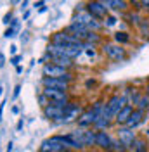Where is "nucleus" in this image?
<instances>
[{
	"label": "nucleus",
	"mask_w": 149,
	"mask_h": 152,
	"mask_svg": "<svg viewBox=\"0 0 149 152\" xmlns=\"http://www.w3.org/2000/svg\"><path fill=\"white\" fill-rule=\"evenodd\" d=\"M95 145H99L101 149H113V140L111 137L108 135V133L104 132H95Z\"/></svg>",
	"instance_id": "11"
},
{
	"label": "nucleus",
	"mask_w": 149,
	"mask_h": 152,
	"mask_svg": "<svg viewBox=\"0 0 149 152\" xmlns=\"http://www.w3.org/2000/svg\"><path fill=\"white\" fill-rule=\"evenodd\" d=\"M139 21H140L139 14H130V23H135V24H139Z\"/></svg>",
	"instance_id": "24"
},
{
	"label": "nucleus",
	"mask_w": 149,
	"mask_h": 152,
	"mask_svg": "<svg viewBox=\"0 0 149 152\" xmlns=\"http://www.w3.org/2000/svg\"><path fill=\"white\" fill-rule=\"evenodd\" d=\"M68 31L73 33V37H76L78 40H82V42H85L87 37H89V33H90V29L87 28V26L78 24V23H71V24L68 26Z\"/></svg>",
	"instance_id": "8"
},
{
	"label": "nucleus",
	"mask_w": 149,
	"mask_h": 152,
	"mask_svg": "<svg viewBox=\"0 0 149 152\" xmlns=\"http://www.w3.org/2000/svg\"><path fill=\"white\" fill-rule=\"evenodd\" d=\"M42 94L50 100V104H68L69 102L68 94H64V92H57V90H52V88H44Z\"/></svg>",
	"instance_id": "4"
},
{
	"label": "nucleus",
	"mask_w": 149,
	"mask_h": 152,
	"mask_svg": "<svg viewBox=\"0 0 149 152\" xmlns=\"http://www.w3.org/2000/svg\"><path fill=\"white\" fill-rule=\"evenodd\" d=\"M44 113L49 119H54V121H63V118H64V107H59L56 104H50L49 107L44 109Z\"/></svg>",
	"instance_id": "9"
},
{
	"label": "nucleus",
	"mask_w": 149,
	"mask_h": 152,
	"mask_svg": "<svg viewBox=\"0 0 149 152\" xmlns=\"http://www.w3.org/2000/svg\"><path fill=\"white\" fill-rule=\"evenodd\" d=\"M68 73H69L68 69H64V67H61V66H56L52 62H47L45 66H44V75H45V78H61L63 80Z\"/></svg>",
	"instance_id": "5"
},
{
	"label": "nucleus",
	"mask_w": 149,
	"mask_h": 152,
	"mask_svg": "<svg viewBox=\"0 0 149 152\" xmlns=\"http://www.w3.org/2000/svg\"><path fill=\"white\" fill-rule=\"evenodd\" d=\"M4 64H5V57L0 54V66H4Z\"/></svg>",
	"instance_id": "27"
},
{
	"label": "nucleus",
	"mask_w": 149,
	"mask_h": 152,
	"mask_svg": "<svg viewBox=\"0 0 149 152\" xmlns=\"http://www.w3.org/2000/svg\"><path fill=\"white\" fill-rule=\"evenodd\" d=\"M127 104H128V99H127L125 95H114V97H113V99L106 105H108L109 113L113 114V118H114V116L118 114V111H120V109H123Z\"/></svg>",
	"instance_id": "6"
},
{
	"label": "nucleus",
	"mask_w": 149,
	"mask_h": 152,
	"mask_svg": "<svg viewBox=\"0 0 149 152\" xmlns=\"http://www.w3.org/2000/svg\"><path fill=\"white\" fill-rule=\"evenodd\" d=\"M50 61H52V64L61 66V67H64V69H69V67L73 66V59H69V57H54Z\"/></svg>",
	"instance_id": "17"
},
{
	"label": "nucleus",
	"mask_w": 149,
	"mask_h": 152,
	"mask_svg": "<svg viewBox=\"0 0 149 152\" xmlns=\"http://www.w3.org/2000/svg\"><path fill=\"white\" fill-rule=\"evenodd\" d=\"M132 113H134V105L127 104L123 109H120V111H118V114L114 116V121H116L118 124H127V121L130 119Z\"/></svg>",
	"instance_id": "10"
},
{
	"label": "nucleus",
	"mask_w": 149,
	"mask_h": 152,
	"mask_svg": "<svg viewBox=\"0 0 149 152\" xmlns=\"http://www.w3.org/2000/svg\"><path fill=\"white\" fill-rule=\"evenodd\" d=\"M103 50H104V54L109 57V59H113V61H123V59L127 57V54H125V48H121L120 45L106 43Z\"/></svg>",
	"instance_id": "3"
},
{
	"label": "nucleus",
	"mask_w": 149,
	"mask_h": 152,
	"mask_svg": "<svg viewBox=\"0 0 149 152\" xmlns=\"http://www.w3.org/2000/svg\"><path fill=\"white\" fill-rule=\"evenodd\" d=\"M142 116H144V113H142V111H139V109H135V111L132 113L130 119L127 121V128H132V130H134V128H137V126L142 123V119H144Z\"/></svg>",
	"instance_id": "15"
},
{
	"label": "nucleus",
	"mask_w": 149,
	"mask_h": 152,
	"mask_svg": "<svg viewBox=\"0 0 149 152\" xmlns=\"http://www.w3.org/2000/svg\"><path fill=\"white\" fill-rule=\"evenodd\" d=\"M108 124H109V119H106V118H103V116L95 119V128H99V132H103V128H106Z\"/></svg>",
	"instance_id": "22"
},
{
	"label": "nucleus",
	"mask_w": 149,
	"mask_h": 152,
	"mask_svg": "<svg viewBox=\"0 0 149 152\" xmlns=\"http://www.w3.org/2000/svg\"><path fill=\"white\" fill-rule=\"evenodd\" d=\"M78 113H80V107H78L76 104H71V102H69V104L64 107V118H63V121L68 123V121L74 119V118L78 116Z\"/></svg>",
	"instance_id": "14"
},
{
	"label": "nucleus",
	"mask_w": 149,
	"mask_h": 152,
	"mask_svg": "<svg viewBox=\"0 0 149 152\" xmlns=\"http://www.w3.org/2000/svg\"><path fill=\"white\" fill-rule=\"evenodd\" d=\"M42 83H44V88H52V90L64 92V94H68V90H69V83H66L61 78H44Z\"/></svg>",
	"instance_id": "2"
},
{
	"label": "nucleus",
	"mask_w": 149,
	"mask_h": 152,
	"mask_svg": "<svg viewBox=\"0 0 149 152\" xmlns=\"http://www.w3.org/2000/svg\"><path fill=\"white\" fill-rule=\"evenodd\" d=\"M137 109L144 113V109H149V97L148 95H142L139 100V104H137Z\"/></svg>",
	"instance_id": "21"
},
{
	"label": "nucleus",
	"mask_w": 149,
	"mask_h": 152,
	"mask_svg": "<svg viewBox=\"0 0 149 152\" xmlns=\"http://www.w3.org/2000/svg\"><path fill=\"white\" fill-rule=\"evenodd\" d=\"M142 5H146V9H149V2H142Z\"/></svg>",
	"instance_id": "30"
},
{
	"label": "nucleus",
	"mask_w": 149,
	"mask_h": 152,
	"mask_svg": "<svg viewBox=\"0 0 149 152\" xmlns=\"http://www.w3.org/2000/svg\"><path fill=\"white\" fill-rule=\"evenodd\" d=\"M134 152H148V143L135 138V142H134Z\"/></svg>",
	"instance_id": "20"
},
{
	"label": "nucleus",
	"mask_w": 149,
	"mask_h": 152,
	"mask_svg": "<svg viewBox=\"0 0 149 152\" xmlns=\"http://www.w3.org/2000/svg\"><path fill=\"white\" fill-rule=\"evenodd\" d=\"M95 119H97V116L92 113V109L89 111V113L82 114L80 118H78V124L80 126H90V124H95Z\"/></svg>",
	"instance_id": "16"
},
{
	"label": "nucleus",
	"mask_w": 149,
	"mask_h": 152,
	"mask_svg": "<svg viewBox=\"0 0 149 152\" xmlns=\"http://www.w3.org/2000/svg\"><path fill=\"white\" fill-rule=\"evenodd\" d=\"M57 138L61 140V143H63L64 147H71V149H82V147H83L71 133H69V135H61V137H57Z\"/></svg>",
	"instance_id": "13"
},
{
	"label": "nucleus",
	"mask_w": 149,
	"mask_h": 152,
	"mask_svg": "<svg viewBox=\"0 0 149 152\" xmlns=\"http://www.w3.org/2000/svg\"><path fill=\"white\" fill-rule=\"evenodd\" d=\"M146 90H148V94H149V83H148V88H146Z\"/></svg>",
	"instance_id": "31"
},
{
	"label": "nucleus",
	"mask_w": 149,
	"mask_h": 152,
	"mask_svg": "<svg viewBox=\"0 0 149 152\" xmlns=\"http://www.w3.org/2000/svg\"><path fill=\"white\" fill-rule=\"evenodd\" d=\"M85 42H87V43H92V45H94V43H99V42H101V37H99L95 31H90Z\"/></svg>",
	"instance_id": "23"
},
{
	"label": "nucleus",
	"mask_w": 149,
	"mask_h": 152,
	"mask_svg": "<svg viewBox=\"0 0 149 152\" xmlns=\"http://www.w3.org/2000/svg\"><path fill=\"white\" fill-rule=\"evenodd\" d=\"M116 23V19L114 18H106V26H113Z\"/></svg>",
	"instance_id": "25"
},
{
	"label": "nucleus",
	"mask_w": 149,
	"mask_h": 152,
	"mask_svg": "<svg viewBox=\"0 0 149 152\" xmlns=\"http://www.w3.org/2000/svg\"><path fill=\"white\" fill-rule=\"evenodd\" d=\"M42 152H66V147L61 143V140L57 137H52L50 140H45L42 143Z\"/></svg>",
	"instance_id": "7"
},
{
	"label": "nucleus",
	"mask_w": 149,
	"mask_h": 152,
	"mask_svg": "<svg viewBox=\"0 0 149 152\" xmlns=\"http://www.w3.org/2000/svg\"><path fill=\"white\" fill-rule=\"evenodd\" d=\"M19 90H21V86H16V90H14V97H18L19 95Z\"/></svg>",
	"instance_id": "28"
},
{
	"label": "nucleus",
	"mask_w": 149,
	"mask_h": 152,
	"mask_svg": "<svg viewBox=\"0 0 149 152\" xmlns=\"http://www.w3.org/2000/svg\"><path fill=\"white\" fill-rule=\"evenodd\" d=\"M12 33H14V29H12V28H9L7 31H5V37H12Z\"/></svg>",
	"instance_id": "26"
},
{
	"label": "nucleus",
	"mask_w": 149,
	"mask_h": 152,
	"mask_svg": "<svg viewBox=\"0 0 149 152\" xmlns=\"http://www.w3.org/2000/svg\"><path fill=\"white\" fill-rule=\"evenodd\" d=\"M87 12L94 19H106L108 18V7L104 5V2H89L87 4Z\"/></svg>",
	"instance_id": "1"
},
{
	"label": "nucleus",
	"mask_w": 149,
	"mask_h": 152,
	"mask_svg": "<svg viewBox=\"0 0 149 152\" xmlns=\"http://www.w3.org/2000/svg\"><path fill=\"white\" fill-rule=\"evenodd\" d=\"M104 5L109 7V9H114V10H120V9H125V7H127L125 2H118V0H106Z\"/></svg>",
	"instance_id": "18"
},
{
	"label": "nucleus",
	"mask_w": 149,
	"mask_h": 152,
	"mask_svg": "<svg viewBox=\"0 0 149 152\" xmlns=\"http://www.w3.org/2000/svg\"><path fill=\"white\" fill-rule=\"evenodd\" d=\"M19 59H21V57H14V59H12V64H18Z\"/></svg>",
	"instance_id": "29"
},
{
	"label": "nucleus",
	"mask_w": 149,
	"mask_h": 152,
	"mask_svg": "<svg viewBox=\"0 0 149 152\" xmlns=\"http://www.w3.org/2000/svg\"><path fill=\"white\" fill-rule=\"evenodd\" d=\"M118 137H120V140L127 147H134V142H135V133L132 128H125V130H120L118 132Z\"/></svg>",
	"instance_id": "12"
},
{
	"label": "nucleus",
	"mask_w": 149,
	"mask_h": 152,
	"mask_svg": "<svg viewBox=\"0 0 149 152\" xmlns=\"http://www.w3.org/2000/svg\"><path fill=\"white\" fill-rule=\"evenodd\" d=\"M114 40H116L118 45H120V43H128V42H130V37H128V33H125V31H118V33H114Z\"/></svg>",
	"instance_id": "19"
}]
</instances>
